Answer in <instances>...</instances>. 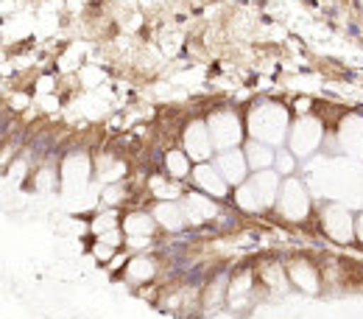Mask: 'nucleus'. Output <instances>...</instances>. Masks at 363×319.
<instances>
[{
    "mask_svg": "<svg viewBox=\"0 0 363 319\" xmlns=\"http://www.w3.org/2000/svg\"><path fill=\"white\" fill-rule=\"evenodd\" d=\"M26 104H28V98H26V95H14V98H11V107H14V109H23Z\"/></svg>",
    "mask_w": 363,
    "mask_h": 319,
    "instance_id": "bb28decb",
    "label": "nucleus"
},
{
    "mask_svg": "<svg viewBox=\"0 0 363 319\" xmlns=\"http://www.w3.org/2000/svg\"><path fill=\"white\" fill-rule=\"evenodd\" d=\"M252 294H255V274L252 272H240L229 280L227 300L232 308H243L252 300Z\"/></svg>",
    "mask_w": 363,
    "mask_h": 319,
    "instance_id": "2eb2a0df",
    "label": "nucleus"
},
{
    "mask_svg": "<svg viewBox=\"0 0 363 319\" xmlns=\"http://www.w3.org/2000/svg\"><path fill=\"white\" fill-rule=\"evenodd\" d=\"M92 255H95L98 261H112L115 249H112V244H106V241H98V244L92 247Z\"/></svg>",
    "mask_w": 363,
    "mask_h": 319,
    "instance_id": "b1692460",
    "label": "nucleus"
},
{
    "mask_svg": "<svg viewBox=\"0 0 363 319\" xmlns=\"http://www.w3.org/2000/svg\"><path fill=\"white\" fill-rule=\"evenodd\" d=\"M288 274H291V283H294L296 288H302L305 294H316L318 286H321L316 266H313L311 261H294V264L288 266Z\"/></svg>",
    "mask_w": 363,
    "mask_h": 319,
    "instance_id": "ddd939ff",
    "label": "nucleus"
},
{
    "mask_svg": "<svg viewBox=\"0 0 363 319\" xmlns=\"http://www.w3.org/2000/svg\"><path fill=\"white\" fill-rule=\"evenodd\" d=\"M338 146H341V151H347L350 157L363 160V118L361 115L344 118V124H341V129H338Z\"/></svg>",
    "mask_w": 363,
    "mask_h": 319,
    "instance_id": "9b49d317",
    "label": "nucleus"
},
{
    "mask_svg": "<svg viewBox=\"0 0 363 319\" xmlns=\"http://www.w3.org/2000/svg\"><path fill=\"white\" fill-rule=\"evenodd\" d=\"M291 132V118L288 109L282 104L274 101H257L249 112V137L269 143V146H279Z\"/></svg>",
    "mask_w": 363,
    "mask_h": 319,
    "instance_id": "f257e3e1",
    "label": "nucleus"
},
{
    "mask_svg": "<svg viewBox=\"0 0 363 319\" xmlns=\"http://www.w3.org/2000/svg\"><path fill=\"white\" fill-rule=\"evenodd\" d=\"M165 168H168V174H171V177L182 180V177H187V174H190L193 160L187 157V151H184V148H174V151H168V154H165Z\"/></svg>",
    "mask_w": 363,
    "mask_h": 319,
    "instance_id": "f3484780",
    "label": "nucleus"
},
{
    "mask_svg": "<svg viewBox=\"0 0 363 319\" xmlns=\"http://www.w3.org/2000/svg\"><path fill=\"white\" fill-rule=\"evenodd\" d=\"M92 174V163L87 154H70L62 163V183L67 190H82Z\"/></svg>",
    "mask_w": 363,
    "mask_h": 319,
    "instance_id": "9d476101",
    "label": "nucleus"
},
{
    "mask_svg": "<svg viewBox=\"0 0 363 319\" xmlns=\"http://www.w3.org/2000/svg\"><path fill=\"white\" fill-rule=\"evenodd\" d=\"M260 277H263L269 286H274V288H285V274H282L279 266H266V269L260 272Z\"/></svg>",
    "mask_w": 363,
    "mask_h": 319,
    "instance_id": "5701e85b",
    "label": "nucleus"
},
{
    "mask_svg": "<svg viewBox=\"0 0 363 319\" xmlns=\"http://www.w3.org/2000/svg\"><path fill=\"white\" fill-rule=\"evenodd\" d=\"M154 219L165 229H182L187 225L184 205H177V202H160V205L154 207Z\"/></svg>",
    "mask_w": 363,
    "mask_h": 319,
    "instance_id": "dca6fc26",
    "label": "nucleus"
},
{
    "mask_svg": "<svg viewBox=\"0 0 363 319\" xmlns=\"http://www.w3.org/2000/svg\"><path fill=\"white\" fill-rule=\"evenodd\" d=\"M193 185L201 193L213 196V199H224L229 193V183L224 180V174L218 171L216 163H196V168H193Z\"/></svg>",
    "mask_w": 363,
    "mask_h": 319,
    "instance_id": "6e6552de",
    "label": "nucleus"
},
{
    "mask_svg": "<svg viewBox=\"0 0 363 319\" xmlns=\"http://www.w3.org/2000/svg\"><path fill=\"white\" fill-rule=\"evenodd\" d=\"M182 143H184V151L193 163H210L213 151H216V143H213V135H210V126L204 121H190L184 126V135H182Z\"/></svg>",
    "mask_w": 363,
    "mask_h": 319,
    "instance_id": "423d86ee",
    "label": "nucleus"
},
{
    "mask_svg": "<svg viewBox=\"0 0 363 319\" xmlns=\"http://www.w3.org/2000/svg\"><path fill=\"white\" fill-rule=\"evenodd\" d=\"M321 124H318L316 118H308V115H302L294 126H291V132H288V143H291V151L296 154V157H308V154H313L318 146H321Z\"/></svg>",
    "mask_w": 363,
    "mask_h": 319,
    "instance_id": "39448f33",
    "label": "nucleus"
},
{
    "mask_svg": "<svg viewBox=\"0 0 363 319\" xmlns=\"http://www.w3.org/2000/svg\"><path fill=\"white\" fill-rule=\"evenodd\" d=\"M157 272V264L151 261V258H135V261H129V266H126V277L132 280V283H145V280H151Z\"/></svg>",
    "mask_w": 363,
    "mask_h": 319,
    "instance_id": "6ab92c4d",
    "label": "nucleus"
},
{
    "mask_svg": "<svg viewBox=\"0 0 363 319\" xmlns=\"http://www.w3.org/2000/svg\"><path fill=\"white\" fill-rule=\"evenodd\" d=\"M274 168H277V174H294L296 171V154L291 151V148H279L277 151V160H274Z\"/></svg>",
    "mask_w": 363,
    "mask_h": 319,
    "instance_id": "aec40b11",
    "label": "nucleus"
},
{
    "mask_svg": "<svg viewBox=\"0 0 363 319\" xmlns=\"http://www.w3.org/2000/svg\"><path fill=\"white\" fill-rule=\"evenodd\" d=\"M184 213H187V222H193V225H204V222H210V219L218 216V205H216L213 196L196 190V193H190V196L184 199Z\"/></svg>",
    "mask_w": 363,
    "mask_h": 319,
    "instance_id": "f8f14e48",
    "label": "nucleus"
},
{
    "mask_svg": "<svg viewBox=\"0 0 363 319\" xmlns=\"http://www.w3.org/2000/svg\"><path fill=\"white\" fill-rule=\"evenodd\" d=\"M115 225H118V210H115V207H109L106 213H98V216H95V222H92V232H95V235L112 232Z\"/></svg>",
    "mask_w": 363,
    "mask_h": 319,
    "instance_id": "412c9836",
    "label": "nucleus"
},
{
    "mask_svg": "<svg viewBox=\"0 0 363 319\" xmlns=\"http://www.w3.org/2000/svg\"><path fill=\"white\" fill-rule=\"evenodd\" d=\"M243 154H246V163H249L252 174L269 171L274 166V160H277V151H274L269 143H260V140H249L246 148H243Z\"/></svg>",
    "mask_w": 363,
    "mask_h": 319,
    "instance_id": "4468645a",
    "label": "nucleus"
},
{
    "mask_svg": "<svg viewBox=\"0 0 363 319\" xmlns=\"http://www.w3.org/2000/svg\"><path fill=\"white\" fill-rule=\"evenodd\" d=\"M23 174H26V163H17V166L11 168V174H9V183H11V185H20L17 180H23Z\"/></svg>",
    "mask_w": 363,
    "mask_h": 319,
    "instance_id": "a878e982",
    "label": "nucleus"
},
{
    "mask_svg": "<svg viewBox=\"0 0 363 319\" xmlns=\"http://www.w3.org/2000/svg\"><path fill=\"white\" fill-rule=\"evenodd\" d=\"M358 3H361V9H363V0H358Z\"/></svg>",
    "mask_w": 363,
    "mask_h": 319,
    "instance_id": "c85d7f7f",
    "label": "nucleus"
},
{
    "mask_svg": "<svg viewBox=\"0 0 363 319\" xmlns=\"http://www.w3.org/2000/svg\"><path fill=\"white\" fill-rule=\"evenodd\" d=\"M321 227L338 244H350L355 238V219L344 205H327L321 210Z\"/></svg>",
    "mask_w": 363,
    "mask_h": 319,
    "instance_id": "0eeeda50",
    "label": "nucleus"
},
{
    "mask_svg": "<svg viewBox=\"0 0 363 319\" xmlns=\"http://www.w3.org/2000/svg\"><path fill=\"white\" fill-rule=\"evenodd\" d=\"M216 166H218V171L224 174V180L229 185H243L246 183V177H249V163H246V154L240 151V148H229V151H218V157H216Z\"/></svg>",
    "mask_w": 363,
    "mask_h": 319,
    "instance_id": "1a4fd4ad",
    "label": "nucleus"
},
{
    "mask_svg": "<svg viewBox=\"0 0 363 319\" xmlns=\"http://www.w3.org/2000/svg\"><path fill=\"white\" fill-rule=\"evenodd\" d=\"M207 126H210V135L218 151H229V148H238V143L243 140V124L235 112H213L207 118Z\"/></svg>",
    "mask_w": 363,
    "mask_h": 319,
    "instance_id": "20e7f679",
    "label": "nucleus"
},
{
    "mask_svg": "<svg viewBox=\"0 0 363 319\" xmlns=\"http://www.w3.org/2000/svg\"><path fill=\"white\" fill-rule=\"evenodd\" d=\"M355 235H358V241L363 244V213L358 216V222H355Z\"/></svg>",
    "mask_w": 363,
    "mask_h": 319,
    "instance_id": "cd10ccee",
    "label": "nucleus"
},
{
    "mask_svg": "<svg viewBox=\"0 0 363 319\" xmlns=\"http://www.w3.org/2000/svg\"><path fill=\"white\" fill-rule=\"evenodd\" d=\"M279 174L277 171H257L252 174L243 185L235 188V205L240 210H249V213H260V210H269L272 205H277L279 199Z\"/></svg>",
    "mask_w": 363,
    "mask_h": 319,
    "instance_id": "f03ea898",
    "label": "nucleus"
},
{
    "mask_svg": "<svg viewBox=\"0 0 363 319\" xmlns=\"http://www.w3.org/2000/svg\"><path fill=\"white\" fill-rule=\"evenodd\" d=\"M123 193H126V188L121 183H112L104 188V193H101V205H106V207H115L121 199H123Z\"/></svg>",
    "mask_w": 363,
    "mask_h": 319,
    "instance_id": "4be33fe9",
    "label": "nucleus"
},
{
    "mask_svg": "<svg viewBox=\"0 0 363 319\" xmlns=\"http://www.w3.org/2000/svg\"><path fill=\"white\" fill-rule=\"evenodd\" d=\"M277 210L282 219L288 222H302L311 210V196L305 190V185L294 177H288L279 188V199H277Z\"/></svg>",
    "mask_w": 363,
    "mask_h": 319,
    "instance_id": "7ed1b4c3",
    "label": "nucleus"
},
{
    "mask_svg": "<svg viewBox=\"0 0 363 319\" xmlns=\"http://www.w3.org/2000/svg\"><path fill=\"white\" fill-rule=\"evenodd\" d=\"M53 188V171L50 168H43L37 174V190H50Z\"/></svg>",
    "mask_w": 363,
    "mask_h": 319,
    "instance_id": "393cba45",
    "label": "nucleus"
},
{
    "mask_svg": "<svg viewBox=\"0 0 363 319\" xmlns=\"http://www.w3.org/2000/svg\"><path fill=\"white\" fill-rule=\"evenodd\" d=\"M154 225H157L154 213H151V216H148V213H129V216L123 219L126 235H151V232H154Z\"/></svg>",
    "mask_w": 363,
    "mask_h": 319,
    "instance_id": "a211bd4d",
    "label": "nucleus"
}]
</instances>
